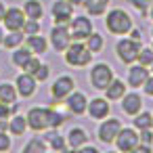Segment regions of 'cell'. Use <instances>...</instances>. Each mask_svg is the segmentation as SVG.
Returning <instances> with one entry per match:
<instances>
[{"label":"cell","instance_id":"30","mask_svg":"<svg viewBox=\"0 0 153 153\" xmlns=\"http://www.w3.org/2000/svg\"><path fill=\"white\" fill-rule=\"evenodd\" d=\"M46 149H48L46 140L40 138V136H36V138H32V140L23 147V153H46Z\"/></svg>","mask_w":153,"mask_h":153},{"label":"cell","instance_id":"5","mask_svg":"<svg viewBox=\"0 0 153 153\" xmlns=\"http://www.w3.org/2000/svg\"><path fill=\"white\" fill-rule=\"evenodd\" d=\"M71 90H76V80L71 76H59L53 86H51V97H53V105H59V101H63Z\"/></svg>","mask_w":153,"mask_h":153},{"label":"cell","instance_id":"15","mask_svg":"<svg viewBox=\"0 0 153 153\" xmlns=\"http://www.w3.org/2000/svg\"><path fill=\"white\" fill-rule=\"evenodd\" d=\"M15 88H17V94L21 97H32L36 92V78L27 71H23L21 76H17L15 80Z\"/></svg>","mask_w":153,"mask_h":153},{"label":"cell","instance_id":"17","mask_svg":"<svg viewBox=\"0 0 153 153\" xmlns=\"http://www.w3.org/2000/svg\"><path fill=\"white\" fill-rule=\"evenodd\" d=\"M147 78H149V69H147L145 65H140V63L132 65V63H130V69H128V86L138 88V86L145 84Z\"/></svg>","mask_w":153,"mask_h":153},{"label":"cell","instance_id":"46","mask_svg":"<svg viewBox=\"0 0 153 153\" xmlns=\"http://www.w3.org/2000/svg\"><path fill=\"white\" fill-rule=\"evenodd\" d=\"M2 38H4V32H2V27H0V44H2Z\"/></svg>","mask_w":153,"mask_h":153},{"label":"cell","instance_id":"47","mask_svg":"<svg viewBox=\"0 0 153 153\" xmlns=\"http://www.w3.org/2000/svg\"><path fill=\"white\" fill-rule=\"evenodd\" d=\"M149 67H151V74H153V63H151V65H149Z\"/></svg>","mask_w":153,"mask_h":153},{"label":"cell","instance_id":"12","mask_svg":"<svg viewBox=\"0 0 153 153\" xmlns=\"http://www.w3.org/2000/svg\"><path fill=\"white\" fill-rule=\"evenodd\" d=\"M25 19H27V17H25L23 9L11 7V9H7L2 23H4V27H7L9 32H13V30H21V27H23V23H25Z\"/></svg>","mask_w":153,"mask_h":153},{"label":"cell","instance_id":"14","mask_svg":"<svg viewBox=\"0 0 153 153\" xmlns=\"http://www.w3.org/2000/svg\"><path fill=\"white\" fill-rule=\"evenodd\" d=\"M65 101H67L69 113H74V115H82V113L86 111V107H88L86 94H84V92H78V90H71V92L65 97Z\"/></svg>","mask_w":153,"mask_h":153},{"label":"cell","instance_id":"3","mask_svg":"<svg viewBox=\"0 0 153 153\" xmlns=\"http://www.w3.org/2000/svg\"><path fill=\"white\" fill-rule=\"evenodd\" d=\"M138 51H140V40L122 38V40H117V44H115V55H117V59H120L122 63H126V65H130V63L136 61Z\"/></svg>","mask_w":153,"mask_h":153},{"label":"cell","instance_id":"7","mask_svg":"<svg viewBox=\"0 0 153 153\" xmlns=\"http://www.w3.org/2000/svg\"><path fill=\"white\" fill-rule=\"evenodd\" d=\"M92 34V21L88 19V17H84V15H80V17H74L71 19V25H69V36H71V40H86L88 36Z\"/></svg>","mask_w":153,"mask_h":153},{"label":"cell","instance_id":"26","mask_svg":"<svg viewBox=\"0 0 153 153\" xmlns=\"http://www.w3.org/2000/svg\"><path fill=\"white\" fill-rule=\"evenodd\" d=\"M25 130H27V120H25L23 115L17 113L13 120H9V132H11V134H15V136H23Z\"/></svg>","mask_w":153,"mask_h":153},{"label":"cell","instance_id":"25","mask_svg":"<svg viewBox=\"0 0 153 153\" xmlns=\"http://www.w3.org/2000/svg\"><path fill=\"white\" fill-rule=\"evenodd\" d=\"M23 13H25V17H30V19H40V17L44 15L42 2H40V0H25Z\"/></svg>","mask_w":153,"mask_h":153},{"label":"cell","instance_id":"31","mask_svg":"<svg viewBox=\"0 0 153 153\" xmlns=\"http://www.w3.org/2000/svg\"><path fill=\"white\" fill-rule=\"evenodd\" d=\"M136 63H140V65L149 67V65L153 63V48H151V46H140L138 57H136Z\"/></svg>","mask_w":153,"mask_h":153},{"label":"cell","instance_id":"9","mask_svg":"<svg viewBox=\"0 0 153 153\" xmlns=\"http://www.w3.org/2000/svg\"><path fill=\"white\" fill-rule=\"evenodd\" d=\"M120 128H122V120H117V117H105L103 122H101V126H99V130H97V134H99V138L103 140V143H113L115 140V136H117V132H120Z\"/></svg>","mask_w":153,"mask_h":153},{"label":"cell","instance_id":"16","mask_svg":"<svg viewBox=\"0 0 153 153\" xmlns=\"http://www.w3.org/2000/svg\"><path fill=\"white\" fill-rule=\"evenodd\" d=\"M120 101H122V111L126 115H136L143 109V97L136 92H126Z\"/></svg>","mask_w":153,"mask_h":153},{"label":"cell","instance_id":"19","mask_svg":"<svg viewBox=\"0 0 153 153\" xmlns=\"http://www.w3.org/2000/svg\"><path fill=\"white\" fill-rule=\"evenodd\" d=\"M86 140H88V134H86V130L80 128V126H74V128L67 132V145H69L71 149H76V151H78Z\"/></svg>","mask_w":153,"mask_h":153},{"label":"cell","instance_id":"33","mask_svg":"<svg viewBox=\"0 0 153 153\" xmlns=\"http://www.w3.org/2000/svg\"><path fill=\"white\" fill-rule=\"evenodd\" d=\"M65 122V115L57 109H48V128H59Z\"/></svg>","mask_w":153,"mask_h":153},{"label":"cell","instance_id":"37","mask_svg":"<svg viewBox=\"0 0 153 153\" xmlns=\"http://www.w3.org/2000/svg\"><path fill=\"white\" fill-rule=\"evenodd\" d=\"M140 134H138V138H140V143H145V145H153V130L151 128H147V130H138Z\"/></svg>","mask_w":153,"mask_h":153},{"label":"cell","instance_id":"21","mask_svg":"<svg viewBox=\"0 0 153 153\" xmlns=\"http://www.w3.org/2000/svg\"><path fill=\"white\" fill-rule=\"evenodd\" d=\"M82 4H84V9L88 11V15L99 17V15H103V13L107 11L109 0H82Z\"/></svg>","mask_w":153,"mask_h":153},{"label":"cell","instance_id":"41","mask_svg":"<svg viewBox=\"0 0 153 153\" xmlns=\"http://www.w3.org/2000/svg\"><path fill=\"white\" fill-rule=\"evenodd\" d=\"M128 34H130V38H132V40H140V38H143L140 30H138V27H134V25L130 27V32H128Z\"/></svg>","mask_w":153,"mask_h":153},{"label":"cell","instance_id":"13","mask_svg":"<svg viewBox=\"0 0 153 153\" xmlns=\"http://www.w3.org/2000/svg\"><path fill=\"white\" fill-rule=\"evenodd\" d=\"M86 111L90 113V117H92V120H105V117L109 115V111H111L109 99H107V97H105V99L97 97V99L88 101V107H86Z\"/></svg>","mask_w":153,"mask_h":153},{"label":"cell","instance_id":"36","mask_svg":"<svg viewBox=\"0 0 153 153\" xmlns=\"http://www.w3.org/2000/svg\"><path fill=\"white\" fill-rule=\"evenodd\" d=\"M48 74H51V67H48V65H44V63H42V65H40V67H38V71H36V74H34V78H36V82H44V80H46V78H48Z\"/></svg>","mask_w":153,"mask_h":153},{"label":"cell","instance_id":"8","mask_svg":"<svg viewBox=\"0 0 153 153\" xmlns=\"http://www.w3.org/2000/svg\"><path fill=\"white\" fill-rule=\"evenodd\" d=\"M71 42V36H69V30L65 23H55V27L51 30V44L57 53H63Z\"/></svg>","mask_w":153,"mask_h":153},{"label":"cell","instance_id":"48","mask_svg":"<svg viewBox=\"0 0 153 153\" xmlns=\"http://www.w3.org/2000/svg\"><path fill=\"white\" fill-rule=\"evenodd\" d=\"M151 36H153V27H151Z\"/></svg>","mask_w":153,"mask_h":153},{"label":"cell","instance_id":"24","mask_svg":"<svg viewBox=\"0 0 153 153\" xmlns=\"http://www.w3.org/2000/svg\"><path fill=\"white\" fill-rule=\"evenodd\" d=\"M44 140H46V145H48L51 149H55V151H63V149H65V138L57 132V128H51V132L44 134Z\"/></svg>","mask_w":153,"mask_h":153},{"label":"cell","instance_id":"34","mask_svg":"<svg viewBox=\"0 0 153 153\" xmlns=\"http://www.w3.org/2000/svg\"><path fill=\"white\" fill-rule=\"evenodd\" d=\"M40 65H42V63H40V59H36V55H32V57H30V59H27V61H25V65H23V67H21V69H23V71H27V74H32V76H34V74H36V71H38V67H40Z\"/></svg>","mask_w":153,"mask_h":153},{"label":"cell","instance_id":"20","mask_svg":"<svg viewBox=\"0 0 153 153\" xmlns=\"http://www.w3.org/2000/svg\"><path fill=\"white\" fill-rule=\"evenodd\" d=\"M124 94H126V84H124L122 80H117V78H113V80L109 82V86L105 88V97H107L109 101H120Z\"/></svg>","mask_w":153,"mask_h":153},{"label":"cell","instance_id":"32","mask_svg":"<svg viewBox=\"0 0 153 153\" xmlns=\"http://www.w3.org/2000/svg\"><path fill=\"white\" fill-rule=\"evenodd\" d=\"M21 32L25 34V36H34V34H40V23H38V19H25V23H23V27H21Z\"/></svg>","mask_w":153,"mask_h":153},{"label":"cell","instance_id":"2","mask_svg":"<svg viewBox=\"0 0 153 153\" xmlns=\"http://www.w3.org/2000/svg\"><path fill=\"white\" fill-rule=\"evenodd\" d=\"M65 63L67 65H74V67H84L92 61V53L88 51L86 44H82L80 40H76L74 44L69 42V46L65 48Z\"/></svg>","mask_w":153,"mask_h":153},{"label":"cell","instance_id":"1","mask_svg":"<svg viewBox=\"0 0 153 153\" xmlns=\"http://www.w3.org/2000/svg\"><path fill=\"white\" fill-rule=\"evenodd\" d=\"M105 25H107V30H109L111 34L124 36V34L130 32V27H132L134 23H132V17H130L124 9H111V11L107 13V17H105Z\"/></svg>","mask_w":153,"mask_h":153},{"label":"cell","instance_id":"18","mask_svg":"<svg viewBox=\"0 0 153 153\" xmlns=\"http://www.w3.org/2000/svg\"><path fill=\"white\" fill-rule=\"evenodd\" d=\"M25 46L34 53V55H44L46 53V48H48V40L44 38V36H40V34H34V36H25Z\"/></svg>","mask_w":153,"mask_h":153},{"label":"cell","instance_id":"40","mask_svg":"<svg viewBox=\"0 0 153 153\" xmlns=\"http://www.w3.org/2000/svg\"><path fill=\"white\" fill-rule=\"evenodd\" d=\"M11 107L7 105V103H2V101H0V117H11Z\"/></svg>","mask_w":153,"mask_h":153},{"label":"cell","instance_id":"38","mask_svg":"<svg viewBox=\"0 0 153 153\" xmlns=\"http://www.w3.org/2000/svg\"><path fill=\"white\" fill-rule=\"evenodd\" d=\"M11 149V136L7 132H0V153Z\"/></svg>","mask_w":153,"mask_h":153},{"label":"cell","instance_id":"44","mask_svg":"<svg viewBox=\"0 0 153 153\" xmlns=\"http://www.w3.org/2000/svg\"><path fill=\"white\" fill-rule=\"evenodd\" d=\"M67 2H71V4L76 7V4H82V0H67Z\"/></svg>","mask_w":153,"mask_h":153},{"label":"cell","instance_id":"22","mask_svg":"<svg viewBox=\"0 0 153 153\" xmlns=\"http://www.w3.org/2000/svg\"><path fill=\"white\" fill-rule=\"evenodd\" d=\"M134 120H132V124H134V128L136 130H147V128H153V113L151 111H138L136 115H132Z\"/></svg>","mask_w":153,"mask_h":153},{"label":"cell","instance_id":"28","mask_svg":"<svg viewBox=\"0 0 153 153\" xmlns=\"http://www.w3.org/2000/svg\"><path fill=\"white\" fill-rule=\"evenodd\" d=\"M13 51H15V53H13V57H11V63H13L15 67H23V65H25V61H27V59L34 55V53H32L27 46H25V48L17 46V48H13Z\"/></svg>","mask_w":153,"mask_h":153},{"label":"cell","instance_id":"23","mask_svg":"<svg viewBox=\"0 0 153 153\" xmlns=\"http://www.w3.org/2000/svg\"><path fill=\"white\" fill-rule=\"evenodd\" d=\"M23 40H25V34H23L21 30H13L11 34H4V38H2V46H7V48L13 51V48L21 46Z\"/></svg>","mask_w":153,"mask_h":153},{"label":"cell","instance_id":"49","mask_svg":"<svg viewBox=\"0 0 153 153\" xmlns=\"http://www.w3.org/2000/svg\"><path fill=\"white\" fill-rule=\"evenodd\" d=\"M151 48H153V44H151Z\"/></svg>","mask_w":153,"mask_h":153},{"label":"cell","instance_id":"39","mask_svg":"<svg viewBox=\"0 0 153 153\" xmlns=\"http://www.w3.org/2000/svg\"><path fill=\"white\" fill-rule=\"evenodd\" d=\"M143 90H145V94H147V97H153V76H149V78L145 80Z\"/></svg>","mask_w":153,"mask_h":153},{"label":"cell","instance_id":"29","mask_svg":"<svg viewBox=\"0 0 153 153\" xmlns=\"http://www.w3.org/2000/svg\"><path fill=\"white\" fill-rule=\"evenodd\" d=\"M86 46H88V51L94 55V53H101L103 48H105V38L101 36V34H97V32H92L88 38H86Z\"/></svg>","mask_w":153,"mask_h":153},{"label":"cell","instance_id":"27","mask_svg":"<svg viewBox=\"0 0 153 153\" xmlns=\"http://www.w3.org/2000/svg\"><path fill=\"white\" fill-rule=\"evenodd\" d=\"M0 101L7 103V105H13L17 101V88L9 82H2L0 84Z\"/></svg>","mask_w":153,"mask_h":153},{"label":"cell","instance_id":"4","mask_svg":"<svg viewBox=\"0 0 153 153\" xmlns=\"http://www.w3.org/2000/svg\"><path fill=\"white\" fill-rule=\"evenodd\" d=\"M111 80H113V69H111L109 63H97L90 69V84H92V88L105 90Z\"/></svg>","mask_w":153,"mask_h":153},{"label":"cell","instance_id":"10","mask_svg":"<svg viewBox=\"0 0 153 153\" xmlns=\"http://www.w3.org/2000/svg\"><path fill=\"white\" fill-rule=\"evenodd\" d=\"M25 120H27V126L32 130H36V132L46 130L48 128V109H44V107H32L27 111Z\"/></svg>","mask_w":153,"mask_h":153},{"label":"cell","instance_id":"42","mask_svg":"<svg viewBox=\"0 0 153 153\" xmlns=\"http://www.w3.org/2000/svg\"><path fill=\"white\" fill-rule=\"evenodd\" d=\"M9 130V117H0V132Z\"/></svg>","mask_w":153,"mask_h":153},{"label":"cell","instance_id":"35","mask_svg":"<svg viewBox=\"0 0 153 153\" xmlns=\"http://www.w3.org/2000/svg\"><path fill=\"white\" fill-rule=\"evenodd\" d=\"M128 2L140 13V15H147L149 13V7H151V2H153V0H128Z\"/></svg>","mask_w":153,"mask_h":153},{"label":"cell","instance_id":"6","mask_svg":"<svg viewBox=\"0 0 153 153\" xmlns=\"http://www.w3.org/2000/svg\"><path fill=\"white\" fill-rule=\"evenodd\" d=\"M138 130L136 128H120V132H117V136H115V147H117V151H124V153H128V151H134V147L138 145Z\"/></svg>","mask_w":153,"mask_h":153},{"label":"cell","instance_id":"43","mask_svg":"<svg viewBox=\"0 0 153 153\" xmlns=\"http://www.w3.org/2000/svg\"><path fill=\"white\" fill-rule=\"evenodd\" d=\"M4 13H7V7H4V2H0V21L4 19Z\"/></svg>","mask_w":153,"mask_h":153},{"label":"cell","instance_id":"11","mask_svg":"<svg viewBox=\"0 0 153 153\" xmlns=\"http://www.w3.org/2000/svg\"><path fill=\"white\" fill-rule=\"evenodd\" d=\"M51 13L55 17V23H67V21H71L74 4L67 2V0H55L53 7H51Z\"/></svg>","mask_w":153,"mask_h":153},{"label":"cell","instance_id":"45","mask_svg":"<svg viewBox=\"0 0 153 153\" xmlns=\"http://www.w3.org/2000/svg\"><path fill=\"white\" fill-rule=\"evenodd\" d=\"M147 15H149V17L153 19V2H151V7H149V13H147Z\"/></svg>","mask_w":153,"mask_h":153}]
</instances>
